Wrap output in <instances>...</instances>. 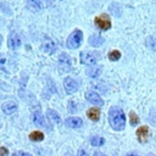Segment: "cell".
<instances>
[{"label": "cell", "mask_w": 156, "mask_h": 156, "mask_svg": "<svg viewBox=\"0 0 156 156\" xmlns=\"http://www.w3.org/2000/svg\"><path fill=\"white\" fill-rule=\"evenodd\" d=\"M78 87H79V84H78V82H77L74 78H72V77H66V78L63 79V88H65V90H66L67 94H73V93H76V91L78 90Z\"/></svg>", "instance_id": "277c9868"}, {"label": "cell", "mask_w": 156, "mask_h": 156, "mask_svg": "<svg viewBox=\"0 0 156 156\" xmlns=\"http://www.w3.org/2000/svg\"><path fill=\"white\" fill-rule=\"evenodd\" d=\"M145 44H146V46H147L150 50H155V49H156V38H154V37H147Z\"/></svg>", "instance_id": "44dd1931"}, {"label": "cell", "mask_w": 156, "mask_h": 156, "mask_svg": "<svg viewBox=\"0 0 156 156\" xmlns=\"http://www.w3.org/2000/svg\"><path fill=\"white\" fill-rule=\"evenodd\" d=\"M78 108H77V105H76V102L74 101H69L68 102V111L69 112H76Z\"/></svg>", "instance_id": "cb8c5ba5"}, {"label": "cell", "mask_w": 156, "mask_h": 156, "mask_svg": "<svg viewBox=\"0 0 156 156\" xmlns=\"http://www.w3.org/2000/svg\"><path fill=\"white\" fill-rule=\"evenodd\" d=\"M12 156H32V155L28 154V152H24V151H17V152H15Z\"/></svg>", "instance_id": "4316f807"}, {"label": "cell", "mask_w": 156, "mask_h": 156, "mask_svg": "<svg viewBox=\"0 0 156 156\" xmlns=\"http://www.w3.org/2000/svg\"><path fill=\"white\" fill-rule=\"evenodd\" d=\"M108 58L111 61H118L121 58V52L118 50H112L110 54H108Z\"/></svg>", "instance_id": "603a6c76"}, {"label": "cell", "mask_w": 156, "mask_h": 156, "mask_svg": "<svg viewBox=\"0 0 156 156\" xmlns=\"http://www.w3.org/2000/svg\"><path fill=\"white\" fill-rule=\"evenodd\" d=\"M136 138L139 140V143L144 144L147 141V138H149V127L146 126H141L136 129Z\"/></svg>", "instance_id": "30bf717a"}, {"label": "cell", "mask_w": 156, "mask_h": 156, "mask_svg": "<svg viewBox=\"0 0 156 156\" xmlns=\"http://www.w3.org/2000/svg\"><path fill=\"white\" fill-rule=\"evenodd\" d=\"M77 156H89V155H88V152H87V151H85L84 149H80V150L78 151Z\"/></svg>", "instance_id": "83f0119b"}, {"label": "cell", "mask_w": 156, "mask_h": 156, "mask_svg": "<svg viewBox=\"0 0 156 156\" xmlns=\"http://www.w3.org/2000/svg\"><path fill=\"white\" fill-rule=\"evenodd\" d=\"M5 65H6V57L0 56V68L1 69H5Z\"/></svg>", "instance_id": "484cf974"}, {"label": "cell", "mask_w": 156, "mask_h": 156, "mask_svg": "<svg viewBox=\"0 0 156 156\" xmlns=\"http://www.w3.org/2000/svg\"><path fill=\"white\" fill-rule=\"evenodd\" d=\"M147 156H155V155H152V154H150V155H147Z\"/></svg>", "instance_id": "1f68e13d"}, {"label": "cell", "mask_w": 156, "mask_h": 156, "mask_svg": "<svg viewBox=\"0 0 156 156\" xmlns=\"http://www.w3.org/2000/svg\"><path fill=\"white\" fill-rule=\"evenodd\" d=\"M101 73V67H93V68H89L87 69V74L90 77V78H98Z\"/></svg>", "instance_id": "d6986e66"}, {"label": "cell", "mask_w": 156, "mask_h": 156, "mask_svg": "<svg viewBox=\"0 0 156 156\" xmlns=\"http://www.w3.org/2000/svg\"><path fill=\"white\" fill-rule=\"evenodd\" d=\"M1 110H2V112H5L6 115H12L13 112L17 111V102H15V101H12V100L5 101V102L1 105Z\"/></svg>", "instance_id": "8fae6325"}, {"label": "cell", "mask_w": 156, "mask_h": 156, "mask_svg": "<svg viewBox=\"0 0 156 156\" xmlns=\"http://www.w3.org/2000/svg\"><path fill=\"white\" fill-rule=\"evenodd\" d=\"M85 99L93 104V105H96V106H102L104 105V100L101 99V96L95 93V91H87L85 93Z\"/></svg>", "instance_id": "8992f818"}, {"label": "cell", "mask_w": 156, "mask_h": 156, "mask_svg": "<svg viewBox=\"0 0 156 156\" xmlns=\"http://www.w3.org/2000/svg\"><path fill=\"white\" fill-rule=\"evenodd\" d=\"M87 116H88L89 119L96 122V121H99V118H100V110H99L98 107H91V108H89V110L87 111Z\"/></svg>", "instance_id": "2e32d148"}, {"label": "cell", "mask_w": 156, "mask_h": 156, "mask_svg": "<svg viewBox=\"0 0 156 156\" xmlns=\"http://www.w3.org/2000/svg\"><path fill=\"white\" fill-rule=\"evenodd\" d=\"M89 44L91 45V46H94V48H98V46H100V45H102L104 43H105V39L101 37V35H98V34H93V35H90V38H89Z\"/></svg>", "instance_id": "4fadbf2b"}, {"label": "cell", "mask_w": 156, "mask_h": 156, "mask_svg": "<svg viewBox=\"0 0 156 156\" xmlns=\"http://www.w3.org/2000/svg\"><path fill=\"white\" fill-rule=\"evenodd\" d=\"M82 41H83V32L80 29H76L68 35L66 45L68 49H77L78 46H80Z\"/></svg>", "instance_id": "7a4b0ae2"}, {"label": "cell", "mask_w": 156, "mask_h": 156, "mask_svg": "<svg viewBox=\"0 0 156 156\" xmlns=\"http://www.w3.org/2000/svg\"><path fill=\"white\" fill-rule=\"evenodd\" d=\"M126 156H139V155H136V154H133V152H130V154H127Z\"/></svg>", "instance_id": "f546056e"}, {"label": "cell", "mask_w": 156, "mask_h": 156, "mask_svg": "<svg viewBox=\"0 0 156 156\" xmlns=\"http://www.w3.org/2000/svg\"><path fill=\"white\" fill-rule=\"evenodd\" d=\"M65 124H66L68 128L77 129V128H80V127L83 126V121H82V118H79V117H68V118H66Z\"/></svg>", "instance_id": "7c38bea8"}, {"label": "cell", "mask_w": 156, "mask_h": 156, "mask_svg": "<svg viewBox=\"0 0 156 156\" xmlns=\"http://www.w3.org/2000/svg\"><path fill=\"white\" fill-rule=\"evenodd\" d=\"M94 23H95V26L99 28V29H101V30H107V29H110L111 28V20H110V17L106 15V13H101L100 16H96L95 17V20H94Z\"/></svg>", "instance_id": "3957f363"}, {"label": "cell", "mask_w": 156, "mask_h": 156, "mask_svg": "<svg viewBox=\"0 0 156 156\" xmlns=\"http://www.w3.org/2000/svg\"><path fill=\"white\" fill-rule=\"evenodd\" d=\"M33 122H34L35 126H39V127H45L46 126L45 118H44V116L41 115L40 111H35L33 113Z\"/></svg>", "instance_id": "5bb4252c"}, {"label": "cell", "mask_w": 156, "mask_h": 156, "mask_svg": "<svg viewBox=\"0 0 156 156\" xmlns=\"http://www.w3.org/2000/svg\"><path fill=\"white\" fill-rule=\"evenodd\" d=\"M27 7L33 12H38L41 10V2L39 0H27Z\"/></svg>", "instance_id": "e0dca14e"}, {"label": "cell", "mask_w": 156, "mask_h": 156, "mask_svg": "<svg viewBox=\"0 0 156 156\" xmlns=\"http://www.w3.org/2000/svg\"><path fill=\"white\" fill-rule=\"evenodd\" d=\"M29 139L32 141H41L44 139V134L41 132H39V130H34V132H32L29 134Z\"/></svg>", "instance_id": "ffe728a7"}, {"label": "cell", "mask_w": 156, "mask_h": 156, "mask_svg": "<svg viewBox=\"0 0 156 156\" xmlns=\"http://www.w3.org/2000/svg\"><path fill=\"white\" fill-rule=\"evenodd\" d=\"M108 122L112 129L119 132L123 130L126 127V115L121 107L112 106L108 111Z\"/></svg>", "instance_id": "6da1fadb"}, {"label": "cell", "mask_w": 156, "mask_h": 156, "mask_svg": "<svg viewBox=\"0 0 156 156\" xmlns=\"http://www.w3.org/2000/svg\"><path fill=\"white\" fill-rule=\"evenodd\" d=\"M0 156H9V150L4 146L0 147Z\"/></svg>", "instance_id": "d4e9b609"}, {"label": "cell", "mask_w": 156, "mask_h": 156, "mask_svg": "<svg viewBox=\"0 0 156 156\" xmlns=\"http://www.w3.org/2000/svg\"><path fill=\"white\" fill-rule=\"evenodd\" d=\"M7 45H9V48L12 49V50L18 49V48L21 46V38H20V35H18L17 33H15V32L11 33L10 37H9V40H7Z\"/></svg>", "instance_id": "9c48e42d"}, {"label": "cell", "mask_w": 156, "mask_h": 156, "mask_svg": "<svg viewBox=\"0 0 156 156\" xmlns=\"http://www.w3.org/2000/svg\"><path fill=\"white\" fill-rule=\"evenodd\" d=\"M129 122H130V126H136L139 123V117L136 116V113L134 111L129 112Z\"/></svg>", "instance_id": "7402d4cb"}, {"label": "cell", "mask_w": 156, "mask_h": 156, "mask_svg": "<svg viewBox=\"0 0 156 156\" xmlns=\"http://www.w3.org/2000/svg\"><path fill=\"white\" fill-rule=\"evenodd\" d=\"M58 65L63 71H69L71 69V65H72L71 57L66 52H61L60 56H58Z\"/></svg>", "instance_id": "ba28073f"}, {"label": "cell", "mask_w": 156, "mask_h": 156, "mask_svg": "<svg viewBox=\"0 0 156 156\" xmlns=\"http://www.w3.org/2000/svg\"><path fill=\"white\" fill-rule=\"evenodd\" d=\"M46 116H48V118H49L51 122H54V123H56V124H60V123H61V117H60V115H58L55 110L49 108V110L46 111Z\"/></svg>", "instance_id": "9a60e30c"}, {"label": "cell", "mask_w": 156, "mask_h": 156, "mask_svg": "<svg viewBox=\"0 0 156 156\" xmlns=\"http://www.w3.org/2000/svg\"><path fill=\"white\" fill-rule=\"evenodd\" d=\"M56 49H57L56 43H55L52 39H50V38L44 39V41H43V44H41V50H43L45 54L51 55V54H54V52L56 51Z\"/></svg>", "instance_id": "5b68a950"}, {"label": "cell", "mask_w": 156, "mask_h": 156, "mask_svg": "<svg viewBox=\"0 0 156 156\" xmlns=\"http://www.w3.org/2000/svg\"><path fill=\"white\" fill-rule=\"evenodd\" d=\"M80 62L84 65L91 66V65H95L98 62V60H96V56L94 54L88 52V51H82L80 52Z\"/></svg>", "instance_id": "52a82bcc"}, {"label": "cell", "mask_w": 156, "mask_h": 156, "mask_svg": "<svg viewBox=\"0 0 156 156\" xmlns=\"http://www.w3.org/2000/svg\"><path fill=\"white\" fill-rule=\"evenodd\" d=\"M90 144L93 146H102L105 144V139L102 136H99V135H93L90 138Z\"/></svg>", "instance_id": "ac0fdd59"}, {"label": "cell", "mask_w": 156, "mask_h": 156, "mask_svg": "<svg viewBox=\"0 0 156 156\" xmlns=\"http://www.w3.org/2000/svg\"><path fill=\"white\" fill-rule=\"evenodd\" d=\"M93 156H107V155H105V154H104V152H101V151H95Z\"/></svg>", "instance_id": "f1b7e54d"}, {"label": "cell", "mask_w": 156, "mask_h": 156, "mask_svg": "<svg viewBox=\"0 0 156 156\" xmlns=\"http://www.w3.org/2000/svg\"><path fill=\"white\" fill-rule=\"evenodd\" d=\"M63 156H73V155H72V154H71V152H66V154H65V155H63Z\"/></svg>", "instance_id": "4dcf8cb0"}]
</instances>
